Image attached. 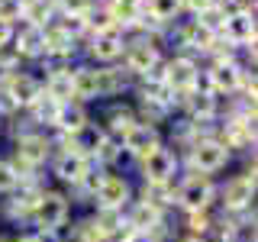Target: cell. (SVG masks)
I'll list each match as a JSON object with an SVG mask.
<instances>
[{
	"label": "cell",
	"mask_w": 258,
	"mask_h": 242,
	"mask_svg": "<svg viewBox=\"0 0 258 242\" xmlns=\"http://www.w3.org/2000/svg\"><path fill=\"white\" fill-rule=\"evenodd\" d=\"M68 213H71V204L68 197L58 191H42L36 200V207H32L29 220L36 223L39 232H45V236H52V232H58L64 223H68Z\"/></svg>",
	"instance_id": "cell-1"
},
{
	"label": "cell",
	"mask_w": 258,
	"mask_h": 242,
	"mask_svg": "<svg viewBox=\"0 0 258 242\" xmlns=\"http://www.w3.org/2000/svg\"><path fill=\"white\" fill-rule=\"evenodd\" d=\"M213 197H216V188H213V181H210V174H200V171H194L184 177V184L174 191V200L181 204L187 213H197V210H210V204H213Z\"/></svg>",
	"instance_id": "cell-2"
},
{
	"label": "cell",
	"mask_w": 258,
	"mask_h": 242,
	"mask_svg": "<svg viewBox=\"0 0 258 242\" xmlns=\"http://www.w3.org/2000/svg\"><path fill=\"white\" fill-rule=\"evenodd\" d=\"M226 161H229V149H226L220 139H213V136H204V139H197L190 145V165H194V171H200V174L220 171Z\"/></svg>",
	"instance_id": "cell-3"
},
{
	"label": "cell",
	"mask_w": 258,
	"mask_h": 242,
	"mask_svg": "<svg viewBox=\"0 0 258 242\" xmlns=\"http://www.w3.org/2000/svg\"><path fill=\"white\" fill-rule=\"evenodd\" d=\"M252 200H255V165L245 174H236L232 181H226L223 188L226 213H245V210H252Z\"/></svg>",
	"instance_id": "cell-4"
},
{
	"label": "cell",
	"mask_w": 258,
	"mask_h": 242,
	"mask_svg": "<svg viewBox=\"0 0 258 242\" xmlns=\"http://www.w3.org/2000/svg\"><path fill=\"white\" fill-rule=\"evenodd\" d=\"M142 161V177H145V184H171V177L177 171V155L171 149H152Z\"/></svg>",
	"instance_id": "cell-5"
},
{
	"label": "cell",
	"mask_w": 258,
	"mask_h": 242,
	"mask_svg": "<svg viewBox=\"0 0 258 242\" xmlns=\"http://www.w3.org/2000/svg\"><path fill=\"white\" fill-rule=\"evenodd\" d=\"M129 181L119 174H103L100 188H97L94 200H97V210H123L129 204Z\"/></svg>",
	"instance_id": "cell-6"
},
{
	"label": "cell",
	"mask_w": 258,
	"mask_h": 242,
	"mask_svg": "<svg viewBox=\"0 0 258 242\" xmlns=\"http://www.w3.org/2000/svg\"><path fill=\"white\" fill-rule=\"evenodd\" d=\"M107 139H110L107 129H100V126H94V123H84L75 136H68V152H78L81 158L94 161L97 152L107 145Z\"/></svg>",
	"instance_id": "cell-7"
},
{
	"label": "cell",
	"mask_w": 258,
	"mask_h": 242,
	"mask_svg": "<svg viewBox=\"0 0 258 242\" xmlns=\"http://www.w3.org/2000/svg\"><path fill=\"white\" fill-rule=\"evenodd\" d=\"M4 97L13 103V107H32V103L42 97V84H39L36 78H29V75H13L7 81V94Z\"/></svg>",
	"instance_id": "cell-8"
},
{
	"label": "cell",
	"mask_w": 258,
	"mask_h": 242,
	"mask_svg": "<svg viewBox=\"0 0 258 242\" xmlns=\"http://www.w3.org/2000/svg\"><path fill=\"white\" fill-rule=\"evenodd\" d=\"M194 78H197V68L187 58H174L168 65V71L161 75V84L168 87L171 94H190L194 91Z\"/></svg>",
	"instance_id": "cell-9"
},
{
	"label": "cell",
	"mask_w": 258,
	"mask_h": 242,
	"mask_svg": "<svg viewBox=\"0 0 258 242\" xmlns=\"http://www.w3.org/2000/svg\"><path fill=\"white\" fill-rule=\"evenodd\" d=\"M123 145H126L129 155L145 158L152 149H158V129L152 126V123H136V126L123 136Z\"/></svg>",
	"instance_id": "cell-10"
},
{
	"label": "cell",
	"mask_w": 258,
	"mask_h": 242,
	"mask_svg": "<svg viewBox=\"0 0 258 242\" xmlns=\"http://www.w3.org/2000/svg\"><path fill=\"white\" fill-rule=\"evenodd\" d=\"M223 32H226V39L229 42H255V20H252V13H245V10H239V13H232V16H226L223 20Z\"/></svg>",
	"instance_id": "cell-11"
},
{
	"label": "cell",
	"mask_w": 258,
	"mask_h": 242,
	"mask_svg": "<svg viewBox=\"0 0 258 242\" xmlns=\"http://www.w3.org/2000/svg\"><path fill=\"white\" fill-rule=\"evenodd\" d=\"M126 216V229H133V232H155L158 226H161V210L155 207H149V204H133V210Z\"/></svg>",
	"instance_id": "cell-12"
},
{
	"label": "cell",
	"mask_w": 258,
	"mask_h": 242,
	"mask_svg": "<svg viewBox=\"0 0 258 242\" xmlns=\"http://www.w3.org/2000/svg\"><path fill=\"white\" fill-rule=\"evenodd\" d=\"M87 168H91V161L81 158L78 152H61L58 161H55V174H58L64 184H75V188L81 184V177L87 174Z\"/></svg>",
	"instance_id": "cell-13"
},
{
	"label": "cell",
	"mask_w": 258,
	"mask_h": 242,
	"mask_svg": "<svg viewBox=\"0 0 258 242\" xmlns=\"http://www.w3.org/2000/svg\"><path fill=\"white\" fill-rule=\"evenodd\" d=\"M210 84L213 91H236L242 84V71L232 62H216V68L210 71Z\"/></svg>",
	"instance_id": "cell-14"
},
{
	"label": "cell",
	"mask_w": 258,
	"mask_h": 242,
	"mask_svg": "<svg viewBox=\"0 0 258 242\" xmlns=\"http://www.w3.org/2000/svg\"><path fill=\"white\" fill-rule=\"evenodd\" d=\"M84 123H87V113H84L81 103H61V107H58V119H55V126H58L64 136H75Z\"/></svg>",
	"instance_id": "cell-15"
},
{
	"label": "cell",
	"mask_w": 258,
	"mask_h": 242,
	"mask_svg": "<svg viewBox=\"0 0 258 242\" xmlns=\"http://www.w3.org/2000/svg\"><path fill=\"white\" fill-rule=\"evenodd\" d=\"M155 65H158V52H155V45H149V42H136L133 48H129V71L149 75Z\"/></svg>",
	"instance_id": "cell-16"
},
{
	"label": "cell",
	"mask_w": 258,
	"mask_h": 242,
	"mask_svg": "<svg viewBox=\"0 0 258 242\" xmlns=\"http://www.w3.org/2000/svg\"><path fill=\"white\" fill-rule=\"evenodd\" d=\"M91 52L97 55V58L110 62V58H116V55L123 52V39H119V32H116V29L97 32V36H94V45H91Z\"/></svg>",
	"instance_id": "cell-17"
},
{
	"label": "cell",
	"mask_w": 258,
	"mask_h": 242,
	"mask_svg": "<svg viewBox=\"0 0 258 242\" xmlns=\"http://www.w3.org/2000/svg\"><path fill=\"white\" fill-rule=\"evenodd\" d=\"M94 220H97V226L103 229V236H107V239H116V236H123V232H126L123 210H97Z\"/></svg>",
	"instance_id": "cell-18"
},
{
	"label": "cell",
	"mask_w": 258,
	"mask_h": 242,
	"mask_svg": "<svg viewBox=\"0 0 258 242\" xmlns=\"http://www.w3.org/2000/svg\"><path fill=\"white\" fill-rule=\"evenodd\" d=\"M187 107L194 113V123H207V119L216 113V97L204 94V91H190L187 94Z\"/></svg>",
	"instance_id": "cell-19"
},
{
	"label": "cell",
	"mask_w": 258,
	"mask_h": 242,
	"mask_svg": "<svg viewBox=\"0 0 258 242\" xmlns=\"http://www.w3.org/2000/svg\"><path fill=\"white\" fill-rule=\"evenodd\" d=\"M45 97H52L55 103H71V97H75V91H71V71H58V75L48 78Z\"/></svg>",
	"instance_id": "cell-20"
},
{
	"label": "cell",
	"mask_w": 258,
	"mask_h": 242,
	"mask_svg": "<svg viewBox=\"0 0 258 242\" xmlns=\"http://www.w3.org/2000/svg\"><path fill=\"white\" fill-rule=\"evenodd\" d=\"M71 91H75V97H84V100L97 97V71L94 68H78L75 75H71Z\"/></svg>",
	"instance_id": "cell-21"
},
{
	"label": "cell",
	"mask_w": 258,
	"mask_h": 242,
	"mask_svg": "<svg viewBox=\"0 0 258 242\" xmlns=\"http://www.w3.org/2000/svg\"><path fill=\"white\" fill-rule=\"evenodd\" d=\"M45 52V39L39 26H26L20 32V45H16V55H42Z\"/></svg>",
	"instance_id": "cell-22"
},
{
	"label": "cell",
	"mask_w": 258,
	"mask_h": 242,
	"mask_svg": "<svg viewBox=\"0 0 258 242\" xmlns=\"http://www.w3.org/2000/svg\"><path fill=\"white\" fill-rule=\"evenodd\" d=\"M184 39H187V45L204 48V52H210V48L216 45V32L210 29V26H204V23H194V26H187V29H184Z\"/></svg>",
	"instance_id": "cell-23"
},
{
	"label": "cell",
	"mask_w": 258,
	"mask_h": 242,
	"mask_svg": "<svg viewBox=\"0 0 258 242\" xmlns=\"http://www.w3.org/2000/svg\"><path fill=\"white\" fill-rule=\"evenodd\" d=\"M58 107H61V103H55L52 100V97H39V100L36 103H32V116H36V123H45V126H55V119H58Z\"/></svg>",
	"instance_id": "cell-24"
},
{
	"label": "cell",
	"mask_w": 258,
	"mask_h": 242,
	"mask_svg": "<svg viewBox=\"0 0 258 242\" xmlns=\"http://www.w3.org/2000/svg\"><path fill=\"white\" fill-rule=\"evenodd\" d=\"M123 84H126V75H123V71H116V68L97 71V97H100V94H116Z\"/></svg>",
	"instance_id": "cell-25"
},
{
	"label": "cell",
	"mask_w": 258,
	"mask_h": 242,
	"mask_svg": "<svg viewBox=\"0 0 258 242\" xmlns=\"http://www.w3.org/2000/svg\"><path fill=\"white\" fill-rule=\"evenodd\" d=\"M42 39H45V52H52V55L71 52V36H64L61 29H42Z\"/></svg>",
	"instance_id": "cell-26"
},
{
	"label": "cell",
	"mask_w": 258,
	"mask_h": 242,
	"mask_svg": "<svg viewBox=\"0 0 258 242\" xmlns=\"http://www.w3.org/2000/svg\"><path fill=\"white\" fill-rule=\"evenodd\" d=\"M187 229H190V236L207 239L210 232H213V216H210V210H197V213H187Z\"/></svg>",
	"instance_id": "cell-27"
},
{
	"label": "cell",
	"mask_w": 258,
	"mask_h": 242,
	"mask_svg": "<svg viewBox=\"0 0 258 242\" xmlns=\"http://www.w3.org/2000/svg\"><path fill=\"white\" fill-rule=\"evenodd\" d=\"M75 242H107V236H103V229L97 226L94 216H87L75 226Z\"/></svg>",
	"instance_id": "cell-28"
},
{
	"label": "cell",
	"mask_w": 258,
	"mask_h": 242,
	"mask_svg": "<svg viewBox=\"0 0 258 242\" xmlns=\"http://www.w3.org/2000/svg\"><path fill=\"white\" fill-rule=\"evenodd\" d=\"M136 123H139V119H136L129 110H113V116H110V133L119 136V142H123V136H126ZM110 133H107V136H110Z\"/></svg>",
	"instance_id": "cell-29"
},
{
	"label": "cell",
	"mask_w": 258,
	"mask_h": 242,
	"mask_svg": "<svg viewBox=\"0 0 258 242\" xmlns=\"http://www.w3.org/2000/svg\"><path fill=\"white\" fill-rule=\"evenodd\" d=\"M48 7H52L48 0H23V4H20V13L26 16L32 26H39V23L48 16Z\"/></svg>",
	"instance_id": "cell-30"
},
{
	"label": "cell",
	"mask_w": 258,
	"mask_h": 242,
	"mask_svg": "<svg viewBox=\"0 0 258 242\" xmlns=\"http://www.w3.org/2000/svg\"><path fill=\"white\" fill-rule=\"evenodd\" d=\"M177 10H181V0H149V13L155 20H171Z\"/></svg>",
	"instance_id": "cell-31"
},
{
	"label": "cell",
	"mask_w": 258,
	"mask_h": 242,
	"mask_svg": "<svg viewBox=\"0 0 258 242\" xmlns=\"http://www.w3.org/2000/svg\"><path fill=\"white\" fill-rule=\"evenodd\" d=\"M16 188H20V174H16V168L10 165V161L0 158V194H13Z\"/></svg>",
	"instance_id": "cell-32"
},
{
	"label": "cell",
	"mask_w": 258,
	"mask_h": 242,
	"mask_svg": "<svg viewBox=\"0 0 258 242\" xmlns=\"http://www.w3.org/2000/svg\"><path fill=\"white\" fill-rule=\"evenodd\" d=\"M87 26V20H84V16H71V13H64V20H61V32H64V36H71V39H75L78 36V32L81 29H84Z\"/></svg>",
	"instance_id": "cell-33"
},
{
	"label": "cell",
	"mask_w": 258,
	"mask_h": 242,
	"mask_svg": "<svg viewBox=\"0 0 258 242\" xmlns=\"http://www.w3.org/2000/svg\"><path fill=\"white\" fill-rule=\"evenodd\" d=\"M87 26H94L97 32H107V29H113V16H110V10H97V13H91Z\"/></svg>",
	"instance_id": "cell-34"
},
{
	"label": "cell",
	"mask_w": 258,
	"mask_h": 242,
	"mask_svg": "<svg viewBox=\"0 0 258 242\" xmlns=\"http://www.w3.org/2000/svg\"><path fill=\"white\" fill-rule=\"evenodd\" d=\"M13 16H20V0H0V20L10 23Z\"/></svg>",
	"instance_id": "cell-35"
},
{
	"label": "cell",
	"mask_w": 258,
	"mask_h": 242,
	"mask_svg": "<svg viewBox=\"0 0 258 242\" xmlns=\"http://www.w3.org/2000/svg\"><path fill=\"white\" fill-rule=\"evenodd\" d=\"M61 7H64V13H71V16H84L87 0H61Z\"/></svg>",
	"instance_id": "cell-36"
},
{
	"label": "cell",
	"mask_w": 258,
	"mask_h": 242,
	"mask_svg": "<svg viewBox=\"0 0 258 242\" xmlns=\"http://www.w3.org/2000/svg\"><path fill=\"white\" fill-rule=\"evenodd\" d=\"M184 4H187L194 13H204L207 7H213V0H184Z\"/></svg>",
	"instance_id": "cell-37"
},
{
	"label": "cell",
	"mask_w": 258,
	"mask_h": 242,
	"mask_svg": "<svg viewBox=\"0 0 258 242\" xmlns=\"http://www.w3.org/2000/svg\"><path fill=\"white\" fill-rule=\"evenodd\" d=\"M10 36H13V29H10V23H4V20H0V48H4L7 42H10Z\"/></svg>",
	"instance_id": "cell-38"
},
{
	"label": "cell",
	"mask_w": 258,
	"mask_h": 242,
	"mask_svg": "<svg viewBox=\"0 0 258 242\" xmlns=\"http://www.w3.org/2000/svg\"><path fill=\"white\" fill-rule=\"evenodd\" d=\"M16 242H48L45 236H23V239H16Z\"/></svg>",
	"instance_id": "cell-39"
},
{
	"label": "cell",
	"mask_w": 258,
	"mask_h": 242,
	"mask_svg": "<svg viewBox=\"0 0 258 242\" xmlns=\"http://www.w3.org/2000/svg\"><path fill=\"white\" fill-rule=\"evenodd\" d=\"M116 4H123V7H136V10H139V4H142V0H116Z\"/></svg>",
	"instance_id": "cell-40"
},
{
	"label": "cell",
	"mask_w": 258,
	"mask_h": 242,
	"mask_svg": "<svg viewBox=\"0 0 258 242\" xmlns=\"http://www.w3.org/2000/svg\"><path fill=\"white\" fill-rule=\"evenodd\" d=\"M177 242H207V239H200V236H181Z\"/></svg>",
	"instance_id": "cell-41"
},
{
	"label": "cell",
	"mask_w": 258,
	"mask_h": 242,
	"mask_svg": "<svg viewBox=\"0 0 258 242\" xmlns=\"http://www.w3.org/2000/svg\"><path fill=\"white\" fill-rule=\"evenodd\" d=\"M0 242H10V239H7V236H0Z\"/></svg>",
	"instance_id": "cell-42"
}]
</instances>
